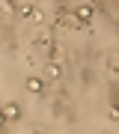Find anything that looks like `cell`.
Returning <instances> with one entry per match:
<instances>
[{
  "label": "cell",
  "mask_w": 119,
  "mask_h": 134,
  "mask_svg": "<svg viewBox=\"0 0 119 134\" xmlns=\"http://www.w3.org/2000/svg\"><path fill=\"white\" fill-rule=\"evenodd\" d=\"M27 86H30V92H42V90H45L42 77H30V81H27Z\"/></svg>",
  "instance_id": "obj_1"
},
{
  "label": "cell",
  "mask_w": 119,
  "mask_h": 134,
  "mask_svg": "<svg viewBox=\"0 0 119 134\" xmlns=\"http://www.w3.org/2000/svg\"><path fill=\"white\" fill-rule=\"evenodd\" d=\"M77 18H81V21H89L92 18V6H81V9H77Z\"/></svg>",
  "instance_id": "obj_2"
},
{
  "label": "cell",
  "mask_w": 119,
  "mask_h": 134,
  "mask_svg": "<svg viewBox=\"0 0 119 134\" xmlns=\"http://www.w3.org/2000/svg\"><path fill=\"white\" fill-rule=\"evenodd\" d=\"M6 113H9V119H15V116H18V107H15V104H9V107H6Z\"/></svg>",
  "instance_id": "obj_3"
}]
</instances>
